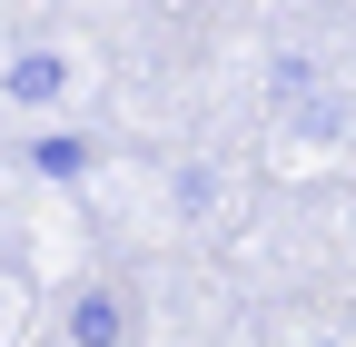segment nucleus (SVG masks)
I'll use <instances>...</instances> for the list:
<instances>
[{
	"label": "nucleus",
	"instance_id": "f257e3e1",
	"mask_svg": "<svg viewBox=\"0 0 356 347\" xmlns=\"http://www.w3.org/2000/svg\"><path fill=\"white\" fill-rule=\"evenodd\" d=\"M60 90H70V60L60 50H20L10 70H0V100H10V109H50Z\"/></svg>",
	"mask_w": 356,
	"mask_h": 347
},
{
	"label": "nucleus",
	"instance_id": "f03ea898",
	"mask_svg": "<svg viewBox=\"0 0 356 347\" xmlns=\"http://www.w3.org/2000/svg\"><path fill=\"white\" fill-rule=\"evenodd\" d=\"M70 347H129V298L119 288H79L70 298Z\"/></svg>",
	"mask_w": 356,
	"mask_h": 347
},
{
	"label": "nucleus",
	"instance_id": "7ed1b4c3",
	"mask_svg": "<svg viewBox=\"0 0 356 347\" xmlns=\"http://www.w3.org/2000/svg\"><path fill=\"white\" fill-rule=\"evenodd\" d=\"M30 169H40V179H79L89 149H79V139H40V149H30Z\"/></svg>",
	"mask_w": 356,
	"mask_h": 347
},
{
	"label": "nucleus",
	"instance_id": "20e7f679",
	"mask_svg": "<svg viewBox=\"0 0 356 347\" xmlns=\"http://www.w3.org/2000/svg\"><path fill=\"white\" fill-rule=\"evenodd\" d=\"M178 208H188V219H208V208H218V179H208V169H178Z\"/></svg>",
	"mask_w": 356,
	"mask_h": 347
}]
</instances>
